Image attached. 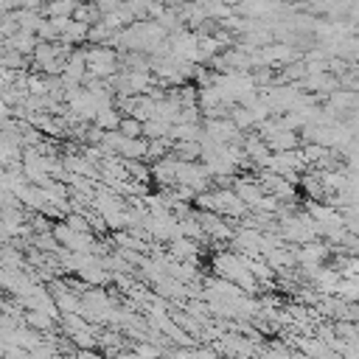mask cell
Listing matches in <instances>:
<instances>
[{"label": "cell", "mask_w": 359, "mask_h": 359, "mask_svg": "<svg viewBox=\"0 0 359 359\" xmlns=\"http://www.w3.org/2000/svg\"><path fill=\"white\" fill-rule=\"evenodd\" d=\"M79 3H81V0H50V3H42V6H39V14H42L45 20L73 17V11H76Z\"/></svg>", "instance_id": "obj_1"}, {"label": "cell", "mask_w": 359, "mask_h": 359, "mask_svg": "<svg viewBox=\"0 0 359 359\" xmlns=\"http://www.w3.org/2000/svg\"><path fill=\"white\" fill-rule=\"evenodd\" d=\"M87 34H90V25L70 20V25H67L65 34H62V42H67V45H79V42H87Z\"/></svg>", "instance_id": "obj_2"}, {"label": "cell", "mask_w": 359, "mask_h": 359, "mask_svg": "<svg viewBox=\"0 0 359 359\" xmlns=\"http://www.w3.org/2000/svg\"><path fill=\"white\" fill-rule=\"evenodd\" d=\"M118 132H121L123 137H143V121H137V118H132V115H123Z\"/></svg>", "instance_id": "obj_3"}]
</instances>
